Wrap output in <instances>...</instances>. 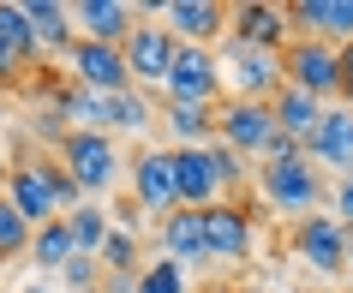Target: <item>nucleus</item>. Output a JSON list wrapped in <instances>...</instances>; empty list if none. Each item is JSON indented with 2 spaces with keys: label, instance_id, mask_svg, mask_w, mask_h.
Masks as SVG:
<instances>
[{
  "label": "nucleus",
  "instance_id": "6ab92c4d",
  "mask_svg": "<svg viewBox=\"0 0 353 293\" xmlns=\"http://www.w3.org/2000/svg\"><path fill=\"white\" fill-rule=\"evenodd\" d=\"M270 114H276V126L288 132V138H299V144H312V132L323 126V114H330V102H317V96H305L299 84H281L276 102H270Z\"/></svg>",
  "mask_w": 353,
  "mask_h": 293
},
{
  "label": "nucleus",
  "instance_id": "7c9ffc66",
  "mask_svg": "<svg viewBox=\"0 0 353 293\" xmlns=\"http://www.w3.org/2000/svg\"><path fill=\"white\" fill-rule=\"evenodd\" d=\"M114 228H126V234H138V239H144L150 228H162V221L150 216V210H144L138 198H120V210H114Z\"/></svg>",
  "mask_w": 353,
  "mask_h": 293
},
{
  "label": "nucleus",
  "instance_id": "20e7f679",
  "mask_svg": "<svg viewBox=\"0 0 353 293\" xmlns=\"http://www.w3.org/2000/svg\"><path fill=\"white\" fill-rule=\"evenodd\" d=\"M258 192L270 198V210L305 221V216H317V198H323V168L305 162V156L299 162H276L258 174Z\"/></svg>",
  "mask_w": 353,
  "mask_h": 293
},
{
  "label": "nucleus",
  "instance_id": "f3484780",
  "mask_svg": "<svg viewBox=\"0 0 353 293\" xmlns=\"http://www.w3.org/2000/svg\"><path fill=\"white\" fill-rule=\"evenodd\" d=\"M156 245H162V257H174V263H210L204 210H174V216H162Z\"/></svg>",
  "mask_w": 353,
  "mask_h": 293
},
{
  "label": "nucleus",
  "instance_id": "9b49d317",
  "mask_svg": "<svg viewBox=\"0 0 353 293\" xmlns=\"http://www.w3.org/2000/svg\"><path fill=\"white\" fill-rule=\"evenodd\" d=\"M126 180H132V198L144 203L156 221L180 210V192H174V144H168V150H138Z\"/></svg>",
  "mask_w": 353,
  "mask_h": 293
},
{
  "label": "nucleus",
  "instance_id": "f257e3e1",
  "mask_svg": "<svg viewBox=\"0 0 353 293\" xmlns=\"http://www.w3.org/2000/svg\"><path fill=\"white\" fill-rule=\"evenodd\" d=\"M54 156H60V168L84 185V198H102V192L120 185V174H132V162L120 156V144H114V132H66V144H60Z\"/></svg>",
  "mask_w": 353,
  "mask_h": 293
},
{
  "label": "nucleus",
  "instance_id": "c85d7f7f",
  "mask_svg": "<svg viewBox=\"0 0 353 293\" xmlns=\"http://www.w3.org/2000/svg\"><path fill=\"white\" fill-rule=\"evenodd\" d=\"M102 257H72V263H66V270H60V281H66V293H96L102 287Z\"/></svg>",
  "mask_w": 353,
  "mask_h": 293
},
{
  "label": "nucleus",
  "instance_id": "473e14b6",
  "mask_svg": "<svg viewBox=\"0 0 353 293\" xmlns=\"http://www.w3.org/2000/svg\"><path fill=\"white\" fill-rule=\"evenodd\" d=\"M330 203H335V221H347V228H353V174H341V180H335Z\"/></svg>",
  "mask_w": 353,
  "mask_h": 293
},
{
  "label": "nucleus",
  "instance_id": "4be33fe9",
  "mask_svg": "<svg viewBox=\"0 0 353 293\" xmlns=\"http://www.w3.org/2000/svg\"><path fill=\"white\" fill-rule=\"evenodd\" d=\"M72 257H78V239H72V228H66V216L48 221V228H37V239H30V263H37L42 275H60Z\"/></svg>",
  "mask_w": 353,
  "mask_h": 293
},
{
  "label": "nucleus",
  "instance_id": "cd10ccee",
  "mask_svg": "<svg viewBox=\"0 0 353 293\" xmlns=\"http://www.w3.org/2000/svg\"><path fill=\"white\" fill-rule=\"evenodd\" d=\"M138 287L144 293H192L186 287V263H174V257H150L144 275H138Z\"/></svg>",
  "mask_w": 353,
  "mask_h": 293
},
{
  "label": "nucleus",
  "instance_id": "a878e982",
  "mask_svg": "<svg viewBox=\"0 0 353 293\" xmlns=\"http://www.w3.org/2000/svg\"><path fill=\"white\" fill-rule=\"evenodd\" d=\"M150 120H156V102H150V90H120V96H114V132L138 138V132H150Z\"/></svg>",
  "mask_w": 353,
  "mask_h": 293
},
{
  "label": "nucleus",
  "instance_id": "39448f33",
  "mask_svg": "<svg viewBox=\"0 0 353 293\" xmlns=\"http://www.w3.org/2000/svg\"><path fill=\"white\" fill-rule=\"evenodd\" d=\"M162 102L222 108V60H216V48H192V42H180L174 72H168V84H162Z\"/></svg>",
  "mask_w": 353,
  "mask_h": 293
},
{
  "label": "nucleus",
  "instance_id": "9d476101",
  "mask_svg": "<svg viewBox=\"0 0 353 293\" xmlns=\"http://www.w3.org/2000/svg\"><path fill=\"white\" fill-rule=\"evenodd\" d=\"M228 37L245 42V48H270V54H281V48L294 42V19H288V6L240 0V6H228Z\"/></svg>",
  "mask_w": 353,
  "mask_h": 293
},
{
  "label": "nucleus",
  "instance_id": "0eeeda50",
  "mask_svg": "<svg viewBox=\"0 0 353 293\" xmlns=\"http://www.w3.org/2000/svg\"><path fill=\"white\" fill-rule=\"evenodd\" d=\"M174 54H180V37H174L162 19H138V30L126 37L132 84H138V90H156V96H162L168 72H174Z\"/></svg>",
  "mask_w": 353,
  "mask_h": 293
},
{
  "label": "nucleus",
  "instance_id": "e433bc0d",
  "mask_svg": "<svg viewBox=\"0 0 353 293\" xmlns=\"http://www.w3.org/2000/svg\"><path fill=\"white\" fill-rule=\"evenodd\" d=\"M198 293H240V287H228V281H210V287H198Z\"/></svg>",
  "mask_w": 353,
  "mask_h": 293
},
{
  "label": "nucleus",
  "instance_id": "72a5a7b5",
  "mask_svg": "<svg viewBox=\"0 0 353 293\" xmlns=\"http://www.w3.org/2000/svg\"><path fill=\"white\" fill-rule=\"evenodd\" d=\"M96 293H138V275H126V270H108Z\"/></svg>",
  "mask_w": 353,
  "mask_h": 293
},
{
  "label": "nucleus",
  "instance_id": "c9c22d12",
  "mask_svg": "<svg viewBox=\"0 0 353 293\" xmlns=\"http://www.w3.org/2000/svg\"><path fill=\"white\" fill-rule=\"evenodd\" d=\"M19 293H54V287H48V281H24Z\"/></svg>",
  "mask_w": 353,
  "mask_h": 293
},
{
  "label": "nucleus",
  "instance_id": "37998d69",
  "mask_svg": "<svg viewBox=\"0 0 353 293\" xmlns=\"http://www.w3.org/2000/svg\"><path fill=\"white\" fill-rule=\"evenodd\" d=\"M138 293H144V287H138Z\"/></svg>",
  "mask_w": 353,
  "mask_h": 293
},
{
  "label": "nucleus",
  "instance_id": "2eb2a0df",
  "mask_svg": "<svg viewBox=\"0 0 353 293\" xmlns=\"http://www.w3.org/2000/svg\"><path fill=\"white\" fill-rule=\"evenodd\" d=\"M294 37H317V42H353V0H294L288 6Z\"/></svg>",
  "mask_w": 353,
  "mask_h": 293
},
{
  "label": "nucleus",
  "instance_id": "6e6552de",
  "mask_svg": "<svg viewBox=\"0 0 353 293\" xmlns=\"http://www.w3.org/2000/svg\"><path fill=\"white\" fill-rule=\"evenodd\" d=\"M216 126H222V144H228V150H240L245 162H263V150H270V138H276V114H270V102L222 96Z\"/></svg>",
  "mask_w": 353,
  "mask_h": 293
},
{
  "label": "nucleus",
  "instance_id": "7ed1b4c3",
  "mask_svg": "<svg viewBox=\"0 0 353 293\" xmlns=\"http://www.w3.org/2000/svg\"><path fill=\"white\" fill-rule=\"evenodd\" d=\"M281 66H288V84H299L317 102H341V48L317 37H294L281 48Z\"/></svg>",
  "mask_w": 353,
  "mask_h": 293
},
{
  "label": "nucleus",
  "instance_id": "1a4fd4ad",
  "mask_svg": "<svg viewBox=\"0 0 353 293\" xmlns=\"http://www.w3.org/2000/svg\"><path fill=\"white\" fill-rule=\"evenodd\" d=\"M294 257L312 275H341L347 270V221H335V216L294 221Z\"/></svg>",
  "mask_w": 353,
  "mask_h": 293
},
{
  "label": "nucleus",
  "instance_id": "58836bf2",
  "mask_svg": "<svg viewBox=\"0 0 353 293\" xmlns=\"http://www.w3.org/2000/svg\"><path fill=\"white\" fill-rule=\"evenodd\" d=\"M347 270H353V228H347Z\"/></svg>",
  "mask_w": 353,
  "mask_h": 293
},
{
  "label": "nucleus",
  "instance_id": "423d86ee",
  "mask_svg": "<svg viewBox=\"0 0 353 293\" xmlns=\"http://www.w3.org/2000/svg\"><path fill=\"white\" fill-rule=\"evenodd\" d=\"M66 78H72L78 90H96V96H120V90H138L132 84V66H126V48H114V42H72V54H66Z\"/></svg>",
  "mask_w": 353,
  "mask_h": 293
},
{
  "label": "nucleus",
  "instance_id": "5701e85b",
  "mask_svg": "<svg viewBox=\"0 0 353 293\" xmlns=\"http://www.w3.org/2000/svg\"><path fill=\"white\" fill-rule=\"evenodd\" d=\"M66 228H72V239H78V257H102V245H108V234H114V216L96 210V203H78L72 216H66Z\"/></svg>",
  "mask_w": 353,
  "mask_h": 293
},
{
  "label": "nucleus",
  "instance_id": "aec40b11",
  "mask_svg": "<svg viewBox=\"0 0 353 293\" xmlns=\"http://www.w3.org/2000/svg\"><path fill=\"white\" fill-rule=\"evenodd\" d=\"M162 126L174 138V150H210L222 138L216 108H192V102H162Z\"/></svg>",
  "mask_w": 353,
  "mask_h": 293
},
{
  "label": "nucleus",
  "instance_id": "79ce46f5",
  "mask_svg": "<svg viewBox=\"0 0 353 293\" xmlns=\"http://www.w3.org/2000/svg\"><path fill=\"white\" fill-rule=\"evenodd\" d=\"M341 293H353V287H341Z\"/></svg>",
  "mask_w": 353,
  "mask_h": 293
},
{
  "label": "nucleus",
  "instance_id": "f8f14e48",
  "mask_svg": "<svg viewBox=\"0 0 353 293\" xmlns=\"http://www.w3.org/2000/svg\"><path fill=\"white\" fill-rule=\"evenodd\" d=\"M174 192H180V210H216V203H228L210 150H174Z\"/></svg>",
  "mask_w": 353,
  "mask_h": 293
},
{
  "label": "nucleus",
  "instance_id": "a211bd4d",
  "mask_svg": "<svg viewBox=\"0 0 353 293\" xmlns=\"http://www.w3.org/2000/svg\"><path fill=\"white\" fill-rule=\"evenodd\" d=\"M305 162L353 174V108H330L323 114V126H317L312 144H305Z\"/></svg>",
  "mask_w": 353,
  "mask_h": 293
},
{
  "label": "nucleus",
  "instance_id": "ea45409f",
  "mask_svg": "<svg viewBox=\"0 0 353 293\" xmlns=\"http://www.w3.org/2000/svg\"><path fill=\"white\" fill-rule=\"evenodd\" d=\"M240 293H270V287H258V281H252V287H240Z\"/></svg>",
  "mask_w": 353,
  "mask_h": 293
},
{
  "label": "nucleus",
  "instance_id": "f03ea898",
  "mask_svg": "<svg viewBox=\"0 0 353 293\" xmlns=\"http://www.w3.org/2000/svg\"><path fill=\"white\" fill-rule=\"evenodd\" d=\"M216 60H222V90L240 96V102H276V90L288 84V66L270 48H245V42L222 37L216 42Z\"/></svg>",
  "mask_w": 353,
  "mask_h": 293
},
{
  "label": "nucleus",
  "instance_id": "4468645a",
  "mask_svg": "<svg viewBox=\"0 0 353 293\" xmlns=\"http://www.w3.org/2000/svg\"><path fill=\"white\" fill-rule=\"evenodd\" d=\"M204 234H210V263H245L252 257V216L234 198L204 210Z\"/></svg>",
  "mask_w": 353,
  "mask_h": 293
},
{
  "label": "nucleus",
  "instance_id": "412c9836",
  "mask_svg": "<svg viewBox=\"0 0 353 293\" xmlns=\"http://www.w3.org/2000/svg\"><path fill=\"white\" fill-rule=\"evenodd\" d=\"M24 12H30V30H37L42 54H72V42H78L72 6H60V0H24Z\"/></svg>",
  "mask_w": 353,
  "mask_h": 293
},
{
  "label": "nucleus",
  "instance_id": "b1692460",
  "mask_svg": "<svg viewBox=\"0 0 353 293\" xmlns=\"http://www.w3.org/2000/svg\"><path fill=\"white\" fill-rule=\"evenodd\" d=\"M0 37L12 42L30 66H42V42H37V30H30V12H24V0H0Z\"/></svg>",
  "mask_w": 353,
  "mask_h": 293
},
{
  "label": "nucleus",
  "instance_id": "a19ab883",
  "mask_svg": "<svg viewBox=\"0 0 353 293\" xmlns=\"http://www.w3.org/2000/svg\"><path fill=\"white\" fill-rule=\"evenodd\" d=\"M0 120H6V90H0Z\"/></svg>",
  "mask_w": 353,
  "mask_h": 293
},
{
  "label": "nucleus",
  "instance_id": "2f4dec72",
  "mask_svg": "<svg viewBox=\"0 0 353 293\" xmlns=\"http://www.w3.org/2000/svg\"><path fill=\"white\" fill-rule=\"evenodd\" d=\"M24 72H30V60H24L19 48H12V42L0 37V90H6V84H19Z\"/></svg>",
  "mask_w": 353,
  "mask_h": 293
},
{
  "label": "nucleus",
  "instance_id": "4c0bfd02",
  "mask_svg": "<svg viewBox=\"0 0 353 293\" xmlns=\"http://www.w3.org/2000/svg\"><path fill=\"white\" fill-rule=\"evenodd\" d=\"M6 174H12V162H6V150H0V185H6Z\"/></svg>",
  "mask_w": 353,
  "mask_h": 293
},
{
  "label": "nucleus",
  "instance_id": "393cba45",
  "mask_svg": "<svg viewBox=\"0 0 353 293\" xmlns=\"http://www.w3.org/2000/svg\"><path fill=\"white\" fill-rule=\"evenodd\" d=\"M30 239H37V228L12 210V198L0 192V263H19V257H30Z\"/></svg>",
  "mask_w": 353,
  "mask_h": 293
},
{
  "label": "nucleus",
  "instance_id": "f704fd0d",
  "mask_svg": "<svg viewBox=\"0 0 353 293\" xmlns=\"http://www.w3.org/2000/svg\"><path fill=\"white\" fill-rule=\"evenodd\" d=\"M341 102L353 108V42H341Z\"/></svg>",
  "mask_w": 353,
  "mask_h": 293
},
{
  "label": "nucleus",
  "instance_id": "c756f323",
  "mask_svg": "<svg viewBox=\"0 0 353 293\" xmlns=\"http://www.w3.org/2000/svg\"><path fill=\"white\" fill-rule=\"evenodd\" d=\"M210 162H216V174H222V192H240V185H245V156H240V150H228L222 138L210 144Z\"/></svg>",
  "mask_w": 353,
  "mask_h": 293
},
{
  "label": "nucleus",
  "instance_id": "bb28decb",
  "mask_svg": "<svg viewBox=\"0 0 353 293\" xmlns=\"http://www.w3.org/2000/svg\"><path fill=\"white\" fill-rule=\"evenodd\" d=\"M144 239L138 234H126V228H114L108 234V245H102V270H126V275H144Z\"/></svg>",
  "mask_w": 353,
  "mask_h": 293
},
{
  "label": "nucleus",
  "instance_id": "ddd939ff",
  "mask_svg": "<svg viewBox=\"0 0 353 293\" xmlns=\"http://www.w3.org/2000/svg\"><path fill=\"white\" fill-rule=\"evenodd\" d=\"M162 24L192 48H216L228 37V6H216V0H168Z\"/></svg>",
  "mask_w": 353,
  "mask_h": 293
},
{
  "label": "nucleus",
  "instance_id": "dca6fc26",
  "mask_svg": "<svg viewBox=\"0 0 353 293\" xmlns=\"http://www.w3.org/2000/svg\"><path fill=\"white\" fill-rule=\"evenodd\" d=\"M72 24H78L84 42H114V48H126V37L138 30V12H132L126 0H78Z\"/></svg>",
  "mask_w": 353,
  "mask_h": 293
}]
</instances>
